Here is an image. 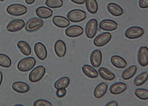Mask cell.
<instances>
[{
  "instance_id": "obj_1",
  "label": "cell",
  "mask_w": 148,
  "mask_h": 106,
  "mask_svg": "<svg viewBox=\"0 0 148 106\" xmlns=\"http://www.w3.org/2000/svg\"><path fill=\"white\" fill-rule=\"evenodd\" d=\"M36 64V61L35 58L29 56L22 59L18 63V69L23 72H27L34 68Z\"/></svg>"
},
{
  "instance_id": "obj_2",
  "label": "cell",
  "mask_w": 148,
  "mask_h": 106,
  "mask_svg": "<svg viewBox=\"0 0 148 106\" xmlns=\"http://www.w3.org/2000/svg\"><path fill=\"white\" fill-rule=\"evenodd\" d=\"M6 11L12 16H21L27 12V8L21 4H12L7 8Z\"/></svg>"
},
{
  "instance_id": "obj_3",
  "label": "cell",
  "mask_w": 148,
  "mask_h": 106,
  "mask_svg": "<svg viewBox=\"0 0 148 106\" xmlns=\"http://www.w3.org/2000/svg\"><path fill=\"white\" fill-rule=\"evenodd\" d=\"M86 18V13L80 9H73L67 14V18L73 23H79L84 21Z\"/></svg>"
},
{
  "instance_id": "obj_4",
  "label": "cell",
  "mask_w": 148,
  "mask_h": 106,
  "mask_svg": "<svg viewBox=\"0 0 148 106\" xmlns=\"http://www.w3.org/2000/svg\"><path fill=\"white\" fill-rule=\"evenodd\" d=\"M45 68L43 65H39L33 69L30 73L29 79L32 83H38L44 78L45 74Z\"/></svg>"
},
{
  "instance_id": "obj_5",
  "label": "cell",
  "mask_w": 148,
  "mask_h": 106,
  "mask_svg": "<svg viewBox=\"0 0 148 106\" xmlns=\"http://www.w3.org/2000/svg\"><path fill=\"white\" fill-rule=\"evenodd\" d=\"M44 22L40 18H33L27 22L25 25V30L29 32H33L38 30L43 27Z\"/></svg>"
},
{
  "instance_id": "obj_6",
  "label": "cell",
  "mask_w": 148,
  "mask_h": 106,
  "mask_svg": "<svg viewBox=\"0 0 148 106\" xmlns=\"http://www.w3.org/2000/svg\"><path fill=\"white\" fill-rule=\"evenodd\" d=\"M98 31V22L96 19H91L88 21L85 26L86 35L90 39L95 38Z\"/></svg>"
},
{
  "instance_id": "obj_7",
  "label": "cell",
  "mask_w": 148,
  "mask_h": 106,
  "mask_svg": "<svg viewBox=\"0 0 148 106\" xmlns=\"http://www.w3.org/2000/svg\"><path fill=\"white\" fill-rule=\"evenodd\" d=\"M112 35L110 32H103L97 35L94 39L93 43L97 47H103L111 40Z\"/></svg>"
},
{
  "instance_id": "obj_8",
  "label": "cell",
  "mask_w": 148,
  "mask_h": 106,
  "mask_svg": "<svg viewBox=\"0 0 148 106\" xmlns=\"http://www.w3.org/2000/svg\"><path fill=\"white\" fill-rule=\"evenodd\" d=\"M144 33L145 31L143 28L138 26H132L126 30L125 35L127 38L134 39L142 36Z\"/></svg>"
},
{
  "instance_id": "obj_9",
  "label": "cell",
  "mask_w": 148,
  "mask_h": 106,
  "mask_svg": "<svg viewBox=\"0 0 148 106\" xmlns=\"http://www.w3.org/2000/svg\"><path fill=\"white\" fill-rule=\"evenodd\" d=\"M25 25V23L23 19H16L10 21L6 29L10 32H16L21 30Z\"/></svg>"
},
{
  "instance_id": "obj_10",
  "label": "cell",
  "mask_w": 148,
  "mask_h": 106,
  "mask_svg": "<svg viewBox=\"0 0 148 106\" xmlns=\"http://www.w3.org/2000/svg\"><path fill=\"white\" fill-rule=\"evenodd\" d=\"M65 32L67 36L70 38H76L84 34V29L80 25H73L67 28Z\"/></svg>"
},
{
  "instance_id": "obj_11",
  "label": "cell",
  "mask_w": 148,
  "mask_h": 106,
  "mask_svg": "<svg viewBox=\"0 0 148 106\" xmlns=\"http://www.w3.org/2000/svg\"><path fill=\"white\" fill-rule=\"evenodd\" d=\"M137 59L139 64L145 67L148 64V49L145 46L141 47L138 52Z\"/></svg>"
},
{
  "instance_id": "obj_12",
  "label": "cell",
  "mask_w": 148,
  "mask_h": 106,
  "mask_svg": "<svg viewBox=\"0 0 148 106\" xmlns=\"http://www.w3.org/2000/svg\"><path fill=\"white\" fill-rule=\"evenodd\" d=\"M34 50L36 56L40 60L44 61L47 57V50L42 43H36L35 45Z\"/></svg>"
},
{
  "instance_id": "obj_13",
  "label": "cell",
  "mask_w": 148,
  "mask_h": 106,
  "mask_svg": "<svg viewBox=\"0 0 148 106\" xmlns=\"http://www.w3.org/2000/svg\"><path fill=\"white\" fill-rule=\"evenodd\" d=\"M90 62L92 67L99 68L102 62V54L100 50H95L91 54Z\"/></svg>"
},
{
  "instance_id": "obj_14",
  "label": "cell",
  "mask_w": 148,
  "mask_h": 106,
  "mask_svg": "<svg viewBox=\"0 0 148 106\" xmlns=\"http://www.w3.org/2000/svg\"><path fill=\"white\" fill-rule=\"evenodd\" d=\"M100 29L105 31H114L117 29L118 24L112 19H103L99 24Z\"/></svg>"
},
{
  "instance_id": "obj_15",
  "label": "cell",
  "mask_w": 148,
  "mask_h": 106,
  "mask_svg": "<svg viewBox=\"0 0 148 106\" xmlns=\"http://www.w3.org/2000/svg\"><path fill=\"white\" fill-rule=\"evenodd\" d=\"M55 51L56 55L59 58H63L66 55V46L65 43L61 39H59L55 43Z\"/></svg>"
},
{
  "instance_id": "obj_16",
  "label": "cell",
  "mask_w": 148,
  "mask_h": 106,
  "mask_svg": "<svg viewBox=\"0 0 148 106\" xmlns=\"http://www.w3.org/2000/svg\"><path fill=\"white\" fill-rule=\"evenodd\" d=\"M127 89V85L124 83H116L111 85L110 91L113 95H120L125 92Z\"/></svg>"
},
{
  "instance_id": "obj_17",
  "label": "cell",
  "mask_w": 148,
  "mask_h": 106,
  "mask_svg": "<svg viewBox=\"0 0 148 106\" xmlns=\"http://www.w3.org/2000/svg\"><path fill=\"white\" fill-rule=\"evenodd\" d=\"M36 15L41 19H47L52 17L53 12L49 8L41 6L36 9Z\"/></svg>"
},
{
  "instance_id": "obj_18",
  "label": "cell",
  "mask_w": 148,
  "mask_h": 106,
  "mask_svg": "<svg viewBox=\"0 0 148 106\" xmlns=\"http://www.w3.org/2000/svg\"><path fill=\"white\" fill-rule=\"evenodd\" d=\"M53 23L59 28H66L70 24L68 18L62 16H55L53 18Z\"/></svg>"
},
{
  "instance_id": "obj_19",
  "label": "cell",
  "mask_w": 148,
  "mask_h": 106,
  "mask_svg": "<svg viewBox=\"0 0 148 106\" xmlns=\"http://www.w3.org/2000/svg\"><path fill=\"white\" fill-rule=\"evenodd\" d=\"M12 87L15 92L19 94H25L30 90V86L24 82L17 81L12 84Z\"/></svg>"
},
{
  "instance_id": "obj_20",
  "label": "cell",
  "mask_w": 148,
  "mask_h": 106,
  "mask_svg": "<svg viewBox=\"0 0 148 106\" xmlns=\"http://www.w3.org/2000/svg\"><path fill=\"white\" fill-rule=\"evenodd\" d=\"M107 9L111 15L116 17L122 15L124 13L123 9L120 6L114 3H111L108 4Z\"/></svg>"
},
{
  "instance_id": "obj_21",
  "label": "cell",
  "mask_w": 148,
  "mask_h": 106,
  "mask_svg": "<svg viewBox=\"0 0 148 106\" xmlns=\"http://www.w3.org/2000/svg\"><path fill=\"white\" fill-rule=\"evenodd\" d=\"M112 64L119 69H124L127 66V62L122 56L119 55H114L111 58Z\"/></svg>"
},
{
  "instance_id": "obj_22",
  "label": "cell",
  "mask_w": 148,
  "mask_h": 106,
  "mask_svg": "<svg viewBox=\"0 0 148 106\" xmlns=\"http://www.w3.org/2000/svg\"><path fill=\"white\" fill-rule=\"evenodd\" d=\"M100 76L106 81H112L116 78V75L111 70L105 67H100L98 70Z\"/></svg>"
},
{
  "instance_id": "obj_23",
  "label": "cell",
  "mask_w": 148,
  "mask_h": 106,
  "mask_svg": "<svg viewBox=\"0 0 148 106\" xmlns=\"http://www.w3.org/2000/svg\"><path fill=\"white\" fill-rule=\"evenodd\" d=\"M107 90L108 85L105 83H101L96 86L94 90V95L97 99L101 98L106 94Z\"/></svg>"
},
{
  "instance_id": "obj_24",
  "label": "cell",
  "mask_w": 148,
  "mask_h": 106,
  "mask_svg": "<svg viewBox=\"0 0 148 106\" xmlns=\"http://www.w3.org/2000/svg\"><path fill=\"white\" fill-rule=\"evenodd\" d=\"M82 71L84 72V74L90 78L92 79H95L98 77L99 74L97 70L94 67H92L91 65H84L82 67Z\"/></svg>"
},
{
  "instance_id": "obj_25",
  "label": "cell",
  "mask_w": 148,
  "mask_h": 106,
  "mask_svg": "<svg viewBox=\"0 0 148 106\" xmlns=\"http://www.w3.org/2000/svg\"><path fill=\"white\" fill-rule=\"evenodd\" d=\"M137 71V67L136 65H131L128 68H127L126 70H125L122 74V77L125 80H128V79H131L135 76L136 74Z\"/></svg>"
},
{
  "instance_id": "obj_26",
  "label": "cell",
  "mask_w": 148,
  "mask_h": 106,
  "mask_svg": "<svg viewBox=\"0 0 148 106\" xmlns=\"http://www.w3.org/2000/svg\"><path fill=\"white\" fill-rule=\"evenodd\" d=\"M17 47L23 54L29 56L32 53V49L29 44L25 41H19L17 43Z\"/></svg>"
},
{
  "instance_id": "obj_27",
  "label": "cell",
  "mask_w": 148,
  "mask_h": 106,
  "mask_svg": "<svg viewBox=\"0 0 148 106\" xmlns=\"http://www.w3.org/2000/svg\"><path fill=\"white\" fill-rule=\"evenodd\" d=\"M86 8L91 14H96L98 11L99 5L97 0H85Z\"/></svg>"
},
{
  "instance_id": "obj_28",
  "label": "cell",
  "mask_w": 148,
  "mask_h": 106,
  "mask_svg": "<svg viewBox=\"0 0 148 106\" xmlns=\"http://www.w3.org/2000/svg\"><path fill=\"white\" fill-rule=\"evenodd\" d=\"M70 83V79L66 76H64L59 78L55 83V87L56 89H66L69 87Z\"/></svg>"
},
{
  "instance_id": "obj_29",
  "label": "cell",
  "mask_w": 148,
  "mask_h": 106,
  "mask_svg": "<svg viewBox=\"0 0 148 106\" xmlns=\"http://www.w3.org/2000/svg\"><path fill=\"white\" fill-rule=\"evenodd\" d=\"M148 79V72H144L139 74L134 79V84L136 86H140L146 83Z\"/></svg>"
},
{
  "instance_id": "obj_30",
  "label": "cell",
  "mask_w": 148,
  "mask_h": 106,
  "mask_svg": "<svg viewBox=\"0 0 148 106\" xmlns=\"http://www.w3.org/2000/svg\"><path fill=\"white\" fill-rule=\"evenodd\" d=\"M12 65V60L9 56L0 54V66L4 68H9Z\"/></svg>"
},
{
  "instance_id": "obj_31",
  "label": "cell",
  "mask_w": 148,
  "mask_h": 106,
  "mask_svg": "<svg viewBox=\"0 0 148 106\" xmlns=\"http://www.w3.org/2000/svg\"><path fill=\"white\" fill-rule=\"evenodd\" d=\"M64 4L63 0H46L45 5L49 8L58 9L61 8Z\"/></svg>"
},
{
  "instance_id": "obj_32",
  "label": "cell",
  "mask_w": 148,
  "mask_h": 106,
  "mask_svg": "<svg viewBox=\"0 0 148 106\" xmlns=\"http://www.w3.org/2000/svg\"><path fill=\"white\" fill-rule=\"evenodd\" d=\"M136 96L142 100H147L148 99V90L145 89H137L135 91Z\"/></svg>"
},
{
  "instance_id": "obj_33",
  "label": "cell",
  "mask_w": 148,
  "mask_h": 106,
  "mask_svg": "<svg viewBox=\"0 0 148 106\" xmlns=\"http://www.w3.org/2000/svg\"><path fill=\"white\" fill-rule=\"evenodd\" d=\"M33 105H35V106H51L52 104L49 101H47V100H45V99H39L35 101L34 104H33Z\"/></svg>"
},
{
  "instance_id": "obj_34",
  "label": "cell",
  "mask_w": 148,
  "mask_h": 106,
  "mask_svg": "<svg viewBox=\"0 0 148 106\" xmlns=\"http://www.w3.org/2000/svg\"><path fill=\"white\" fill-rule=\"evenodd\" d=\"M66 94V89H57L56 91V95L58 98H63Z\"/></svg>"
},
{
  "instance_id": "obj_35",
  "label": "cell",
  "mask_w": 148,
  "mask_h": 106,
  "mask_svg": "<svg viewBox=\"0 0 148 106\" xmlns=\"http://www.w3.org/2000/svg\"><path fill=\"white\" fill-rule=\"evenodd\" d=\"M139 6L142 9H146L148 8V0H140Z\"/></svg>"
},
{
  "instance_id": "obj_36",
  "label": "cell",
  "mask_w": 148,
  "mask_h": 106,
  "mask_svg": "<svg viewBox=\"0 0 148 106\" xmlns=\"http://www.w3.org/2000/svg\"><path fill=\"white\" fill-rule=\"evenodd\" d=\"M71 1L74 3L80 5L83 4L85 3V0H71Z\"/></svg>"
},
{
  "instance_id": "obj_37",
  "label": "cell",
  "mask_w": 148,
  "mask_h": 106,
  "mask_svg": "<svg viewBox=\"0 0 148 106\" xmlns=\"http://www.w3.org/2000/svg\"><path fill=\"white\" fill-rule=\"evenodd\" d=\"M105 105L106 106H117L118 104L116 101H110L108 103H107Z\"/></svg>"
},
{
  "instance_id": "obj_38",
  "label": "cell",
  "mask_w": 148,
  "mask_h": 106,
  "mask_svg": "<svg viewBox=\"0 0 148 106\" xmlns=\"http://www.w3.org/2000/svg\"><path fill=\"white\" fill-rule=\"evenodd\" d=\"M25 1L27 4L30 5V4H32L34 3L35 1V0H25Z\"/></svg>"
},
{
  "instance_id": "obj_39",
  "label": "cell",
  "mask_w": 148,
  "mask_h": 106,
  "mask_svg": "<svg viewBox=\"0 0 148 106\" xmlns=\"http://www.w3.org/2000/svg\"><path fill=\"white\" fill-rule=\"evenodd\" d=\"M3 74H2V72L0 71V86L1 85L2 82H3Z\"/></svg>"
},
{
  "instance_id": "obj_40",
  "label": "cell",
  "mask_w": 148,
  "mask_h": 106,
  "mask_svg": "<svg viewBox=\"0 0 148 106\" xmlns=\"http://www.w3.org/2000/svg\"><path fill=\"white\" fill-rule=\"evenodd\" d=\"M4 1H5V0H0V1H2V2Z\"/></svg>"
},
{
  "instance_id": "obj_41",
  "label": "cell",
  "mask_w": 148,
  "mask_h": 106,
  "mask_svg": "<svg viewBox=\"0 0 148 106\" xmlns=\"http://www.w3.org/2000/svg\"><path fill=\"white\" fill-rule=\"evenodd\" d=\"M15 105H21V104H16Z\"/></svg>"
}]
</instances>
